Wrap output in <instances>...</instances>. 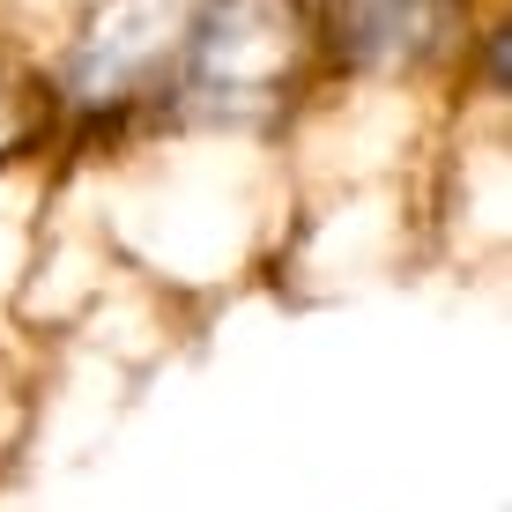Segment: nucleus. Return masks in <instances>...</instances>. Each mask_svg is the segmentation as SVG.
Returning a JSON list of instances; mask_svg holds the SVG:
<instances>
[{"label": "nucleus", "instance_id": "f257e3e1", "mask_svg": "<svg viewBox=\"0 0 512 512\" xmlns=\"http://www.w3.org/2000/svg\"><path fill=\"white\" fill-rule=\"evenodd\" d=\"M208 0H82L75 38L52 60V90L67 112L97 119H134L164 104V82L179 67Z\"/></svg>", "mask_w": 512, "mask_h": 512}, {"label": "nucleus", "instance_id": "f03ea898", "mask_svg": "<svg viewBox=\"0 0 512 512\" xmlns=\"http://www.w3.org/2000/svg\"><path fill=\"white\" fill-rule=\"evenodd\" d=\"M320 60L349 75H431L468 52L475 0H305Z\"/></svg>", "mask_w": 512, "mask_h": 512}]
</instances>
